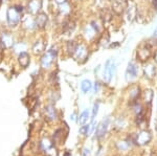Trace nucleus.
I'll list each match as a JSON object with an SVG mask.
<instances>
[{
    "instance_id": "nucleus-1",
    "label": "nucleus",
    "mask_w": 157,
    "mask_h": 156,
    "mask_svg": "<svg viewBox=\"0 0 157 156\" xmlns=\"http://www.w3.org/2000/svg\"><path fill=\"white\" fill-rule=\"evenodd\" d=\"M23 12L22 6H11L6 12V20L10 26H16L20 22L21 15Z\"/></svg>"
},
{
    "instance_id": "nucleus-2",
    "label": "nucleus",
    "mask_w": 157,
    "mask_h": 156,
    "mask_svg": "<svg viewBox=\"0 0 157 156\" xmlns=\"http://www.w3.org/2000/svg\"><path fill=\"white\" fill-rule=\"evenodd\" d=\"M57 56V51L54 49H50L46 54L43 55V57L41 58V66L43 68H48L50 65L52 64L55 58Z\"/></svg>"
},
{
    "instance_id": "nucleus-3",
    "label": "nucleus",
    "mask_w": 157,
    "mask_h": 156,
    "mask_svg": "<svg viewBox=\"0 0 157 156\" xmlns=\"http://www.w3.org/2000/svg\"><path fill=\"white\" fill-rule=\"evenodd\" d=\"M114 61L113 60H108L107 62H106V65H105V69H104V81L109 83L111 81V79H112L113 77V72H114Z\"/></svg>"
},
{
    "instance_id": "nucleus-4",
    "label": "nucleus",
    "mask_w": 157,
    "mask_h": 156,
    "mask_svg": "<svg viewBox=\"0 0 157 156\" xmlns=\"http://www.w3.org/2000/svg\"><path fill=\"white\" fill-rule=\"evenodd\" d=\"M151 57V47L150 45H144L137 50V59L141 62H146Z\"/></svg>"
},
{
    "instance_id": "nucleus-5",
    "label": "nucleus",
    "mask_w": 157,
    "mask_h": 156,
    "mask_svg": "<svg viewBox=\"0 0 157 156\" xmlns=\"http://www.w3.org/2000/svg\"><path fill=\"white\" fill-rule=\"evenodd\" d=\"M137 74H138L137 65L134 62H130L128 64L127 71H126V79H127V81H132V80H134L137 77Z\"/></svg>"
},
{
    "instance_id": "nucleus-6",
    "label": "nucleus",
    "mask_w": 157,
    "mask_h": 156,
    "mask_svg": "<svg viewBox=\"0 0 157 156\" xmlns=\"http://www.w3.org/2000/svg\"><path fill=\"white\" fill-rule=\"evenodd\" d=\"M151 138H152V136H151V134L149 131H141L137 135V137H136L135 143L137 145H140V146L147 145L148 143H150Z\"/></svg>"
},
{
    "instance_id": "nucleus-7",
    "label": "nucleus",
    "mask_w": 157,
    "mask_h": 156,
    "mask_svg": "<svg viewBox=\"0 0 157 156\" xmlns=\"http://www.w3.org/2000/svg\"><path fill=\"white\" fill-rule=\"evenodd\" d=\"M41 7H42L41 0H30L29 6H27L29 12L33 15H38V13L40 12Z\"/></svg>"
},
{
    "instance_id": "nucleus-8",
    "label": "nucleus",
    "mask_w": 157,
    "mask_h": 156,
    "mask_svg": "<svg viewBox=\"0 0 157 156\" xmlns=\"http://www.w3.org/2000/svg\"><path fill=\"white\" fill-rule=\"evenodd\" d=\"M0 43L6 48H10V47L14 46V41H13V37L7 32H3L1 38H0Z\"/></svg>"
},
{
    "instance_id": "nucleus-9",
    "label": "nucleus",
    "mask_w": 157,
    "mask_h": 156,
    "mask_svg": "<svg viewBox=\"0 0 157 156\" xmlns=\"http://www.w3.org/2000/svg\"><path fill=\"white\" fill-rule=\"evenodd\" d=\"M47 20H48V17H47V15L44 14V13H40V14L37 15L36 18H35L36 26L39 27V29H43V27H45V25H46Z\"/></svg>"
},
{
    "instance_id": "nucleus-10",
    "label": "nucleus",
    "mask_w": 157,
    "mask_h": 156,
    "mask_svg": "<svg viewBox=\"0 0 157 156\" xmlns=\"http://www.w3.org/2000/svg\"><path fill=\"white\" fill-rule=\"evenodd\" d=\"M108 126H109V117H106V119L101 123L100 126H98V129H97V136L98 137H102L105 135V133L108 129Z\"/></svg>"
},
{
    "instance_id": "nucleus-11",
    "label": "nucleus",
    "mask_w": 157,
    "mask_h": 156,
    "mask_svg": "<svg viewBox=\"0 0 157 156\" xmlns=\"http://www.w3.org/2000/svg\"><path fill=\"white\" fill-rule=\"evenodd\" d=\"M73 56H75V58H77L78 60L86 59V58H87V49H86V47L84 45H78L75 54L73 55Z\"/></svg>"
},
{
    "instance_id": "nucleus-12",
    "label": "nucleus",
    "mask_w": 157,
    "mask_h": 156,
    "mask_svg": "<svg viewBox=\"0 0 157 156\" xmlns=\"http://www.w3.org/2000/svg\"><path fill=\"white\" fill-rule=\"evenodd\" d=\"M19 64L21 65L23 68H26L27 66L29 65V55L27 52H21L19 54V58H18Z\"/></svg>"
},
{
    "instance_id": "nucleus-13",
    "label": "nucleus",
    "mask_w": 157,
    "mask_h": 156,
    "mask_svg": "<svg viewBox=\"0 0 157 156\" xmlns=\"http://www.w3.org/2000/svg\"><path fill=\"white\" fill-rule=\"evenodd\" d=\"M144 72H145L146 78H148V79H153V78L155 77L156 69L153 64H147L145 66V68H144Z\"/></svg>"
},
{
    "instance_id": "nucleus-14",
    "label": "nucleus",
    "mask_w": 157,
    "mask_h": 156,
    "mask_svg": "<svg viewBox=\"0 0 157 156\" xmlns=\"http://www.w3.org/2000/svg\"><path fill=\"white\" fill-rule=\"evenodd\" d=\"M125 3H121V2L116 1V0H114V2H113L112 4V11L115 13V14L117 15H121L124 13V11H125Z\"/></svg>"
},
{
    "instance_id": "nucleus-15",
    "label": "nucleus",
    "mask_w": 157,
    "mask_h": 156,
    "mask_svg": "<svg viewBox=\"0 0 157 156\" xmlns=\"http://www.w3.org/2000/svg\"><path fill=\"white\" fill-rule=\"evenodd\" d=\"M33 50H34L35 54H42V52L45 50V44H44V42L41 41V40L37 41L36 43L34 44V46H33Z\"/></svg>"
},
{
    "instance_id": "nucleus-16",
    "label": "nucleus",
    "mask_w": 157,
    "mask_h": 156,
    "mask_svg": "<svg viewBox=\"0 0 157 156\" xmlns=\"http://www.w3.org/2000/svg\"><path fill=\"white\" fill-rule=\"evenodd\" d=\"M45 114L48 117L50 120H54L57 117V114H56V109L54 106H47L45 108Z\"/></svg>"
},
{
    "instance_id": "nucleus-17",
    "label": "nucleus",
    "mask_w": 157,
    "mask_h": 156,
    "mask_svg": "<svg viewBox=\"0 0 157 156\" xmlns=\"http://www.w3.org/2000/svg\"><path fill=\"white\" fill-rule=\"evenodd\" d=\"M77 47H78V45L75 43V41H69L67 43V51H68V54L71 55V56H73V55L75 54Z\"/></svg>"
},
{
    "instance_id": "nucleus-18",
    "label": "nucleus",
    "mask_w": 157,
    "mask_h": 156,
    "mask_svg": "<svg viewBox=\"0 0 157 156\" xmlns=\"http://www.w3.org/2000/svg\"><path fill=\"white\" fill-rule=\"evenodd\" d=\"M91 88H92V84H91L89 80H84L81 84V89H82L83 92H88Z\"/></svg>"
},
{
    "instance_id": "nucleus-19",
    "label": "nucleus",
    "mask_w": 157,
    "mask_h": 156,
    "mask_svg": "<svg viewBox=\"0 0 157 156\" xmlns=\"http://www.w3.org/2000/svg\"><path fill=\"white\" fill-rule=\"evenodd\" d=\"M136 15V6L135 4H131L130 7L128 9V19L130 20V21H132L134 19V17H135Z\"/></svg>"
},
{
    "instance_id": "nucleus-20",
    "label": "nucleus",
    "mask_w": 157,
    "mask_h": 156,
    "mask_svg": "<svg viewBox=\"0 0 157 156\" xmlns=\"http://www.w3.org/2000/svg\"><path fill=\"white\" fill-rule=\"evenodd\" d=\"M88 117H89V112H88V110H85V111H83L81 113L80 117H78V123H80L81 125H84L88 120Z\"/></svg>"
},
{
    "instance_id": "nucleus-21",
    "label": "nucleus",
    "mask_w": 157,
    "mask_h": 156,
    "mask_svg": "<svg viewBox=\"0 0 157 156\" xmlns=\"http://www.w3.org/2000/svg\"><path fill=\"white\" fill-rule=\"evenodd\" d=\"M14 49H15V51L19 52V54H21V52H25L26 45L23 44V43H16V44H14Z\"/></svg>"
},
{
    "instance_id": "nucleus-22",
    "label": "nucleus",
    "mask_w": 157,
    "mask_h": 156,
    "mask_svg": "<svg viewBox=\"0 0 157 156\" xmlns=\"http://www.w3.org/2000/svg\"><path fill=\"white\" fill-rule=\"evenodd\" d=\"M24 25L26 29H34V25H36V22H35V20H33L27 17V18H25V20H24Z\"/></svg>"
},
{
    "instance_id": "nucleus-23",
    "label": "nucleus",
    "mask_w": 157,
    "mask_h": 156,
    "mask_svg": "<svg viewBox=\"0 0 157 156\" xmlns=\"http://www.w3.org/2000/svg\"><path fill=\"white\" fill-rule=\"evenodd\" d=\"M70 11V9H69V6H68L67 3H64V4H61V7H60V12H61V14H63V15H66L68 14Z\"/></svg>"
},
{
    "instance_id": "nucleus-24",
    "label": "nucleus",
    "mask_w": 157,
    "mask_h": 156,
    "mask_svg": "<svg viewBox=\"0 0 157 156\" xmlns=\"http://www.w3.org/2000/svg\"><path fill=\"white\" fill-rule=\"evenodd\" d=\"M152 97H153V92H152V90H146L145 100H146V102L148 103V104H150V103H151Z\"/></svg>"
},
{
    "instance_id": "nucleus-25",
    "label": "nucleus",
    "mask_w": 157,
    "mask_h": 156,
    "mask_svg": "<svg viewBox=\"0 0 157 156\" xmlns=\"http://www.w3.org/2000/svg\"><path fill=\"white\" fill-rule=\"evenodd\" d=\"M40 145H41V148H42L43 151H46L47 149H48V148L52 147V145H50V143H49L48 139H43Z\"/></svg>"
},
{
    "instance_id": "nucleus-26",
    "label": "nucleus",
    "mask_w": 157,
    "mask_h": 156,
    "mask_svg": "<svg viewBox=\"0 0 157 156\" xmlns=\"http://www.w3.org/2000/svg\"><path fill=\"white\" fill-rule=\"evenodd\" d=\"M139 97V88L138 87H134L132 90H131V97L134 100H136Z\"/></svg>"
},
{
    "instance_id": "nucleus-27",
    "label": "nucleus",
    "mask_w": 157,
    "mask_h": 156,
    "mask_svg": "<svg viewBox=\"0 0 157 156\" xmlns=\"http://www.w3.org/2000/svg\"><path fill=\"white\" fill-rule=\"evenodd\" d=\"M45 153L47 154V156H57V150L52 147L48 148V149L45 151Z\"/></svg>"
},
{
    "instance_id": "nucleus-28",
    "label": "nucleus",
    "mask_w": 157,
    "mask_h": 156,
    "mask_svg": "<svg viewBox=\"0 0 157 156\" xmlns=\"http://www.w3.org/2000/svg\"><path fill=\"white\" fill-rule=\"evenodd\" d=\"M90 131V126H84L80 129V133L81 134H88Z\"/></svg>"
},
{
    "instance_id": "nucleus-29",
    "label": "nucleus",
    "mask_w": 157,
    "mask_h": 156,
    "mask_svg": "<svg viewBox=\"0 0 157 156\" xmlns=\"http://www.w3.org/2000/svg\"><path fill=\"white\" fill-rule=\"evenodd\" d=\"M98 104H94V106H93V113H92V120H94V117H95V115L98 114Z\"/></svg>"
},
{
    "instance_id": "nucleus-30",
    "label": "nucleus",
    "mask_w": 157,
    "mask_h": 156,
    "mask_svg": "<svg viewBox=\"0 0 157 156\" xmlns=\"http://www.w3.org/2000/svg\"><path fill=\"white\" fill-rule=\"evenodd\" d=\"M117 147L120 148V149H121V150H126V149L128 148V145H126V143H124V142H123L121 144L120 143V144L117 145Z\"/></svg>"
},
{
    "instance_id": "nucleus-31",
    "label": "nucleus",
    "mask_w": 157,
    "mask_h": 156,
    "mask_svg": "<svg viewBox=\"0 0 157 156\" xmlns=\"http://www.w3.org/2000/svg\"><path fill=\"white\" fill-rule=\"evenodd\" d=\"M152 6H153L154 10L157 12V0H152Z\"/></svg>"
},
{
    "instance_id": "nucleus-32",
    "label": "nucleus",
    "mask_w": 157,
    "mask_h": 156,
    "mask_svg": "<svg viewBox=\"0 0 157 156\" xmlns=\"http://www.w3.org/2000/svg\"><path fill=\"white\" fill-rule=\"evenodd\" d=\"M55 1L57 2L58 4H60V6H61V4H64V3H66V2H67V0H55Z\"/></svg>"
},
{
    "instance_id": "nucleus-33",
    "label": "nucleus",
    "mask_w": 157,
    "mask_h": 156,
    "mask_svg": "<svg viewBox=\"0 0 157 156\" xmlns=\"http://www.w3.org/2000/svg\"><path fill=\"white\" fill-rule=\"evenodd\" d=\"M98 87H100V85H98V83L97 82L95 83V87H94V91H95V93L98 91Z\"/></svg>"
},
{
    "instance_id": "nucleus-34",
    "label": "nucleus",
    "mask_w": 157,
    "mask_h": 156,
    "mask_svg": "<svg viewBox=\"0 0 157 156\" xmlns=\"http://www.w3.org/2000/svg\"><path fill=\"white\" fill-rule=\"evenodd\" d=\"M89 154H90L89 150H87V149H84V156H89Z\"/></svg>"
},
{
    "instance_id": "nucleus-35",
    "label": "nucleus",
    "mask_w": 157,
    "mask_h": 156,
    "mask_svg": "<svg viewBox=\"0 0 157 156\" xmlns=\"http://www.w3.org/2000/svg\"><path fill=\"white\" fill-rule=\"evenodd\" d=\"M116 1L121 2V3H126V1H127V0H116Z\"/></svg>"
},
{
    "instance_id": "nucleus-36",
    "label": "nucleus",
    "mask_w": 157,
    "mask_h": 156,
    "mask_svg": "<svg viewBox=\"0 0 157 156\" xmlns=\"http://www.w3.org/2000/svg\"><path fill=\"white\" fill-rule=\"evenodd\" d=\"M154 60H155L156 63H157V51L155 52V55H154Z\"/></svg>"
},
{
    "instance_id": "nucleus-37",
    "label": "nucleus",
    "mask_w": 157,
    "mask_h": 156,
    "mask_svg": "<svg viewBox=\"0 0 157 156\" xmlns=\"http://www.w3.org/2000/svg\"><path fill=\"white\" fill-rule=\"evenodd\" d=\"M154 36H157V29L154 31Z\"/></svg>"
},
{
    "instance_id": "nucleus-38",
    "label": "nucleus",
    "mask_w": 157,
    "mask_h": 156,
    "mask_svg": "<svg viewBox=\"0 0 157 156\" xmlns=\"http://www.w3.org/2000/svg\"><path fill=\"white\" fill-rule=\"evenodd\" d=\"M156 129H157V122H156Z\"/></svg>"
}]
</instances>
